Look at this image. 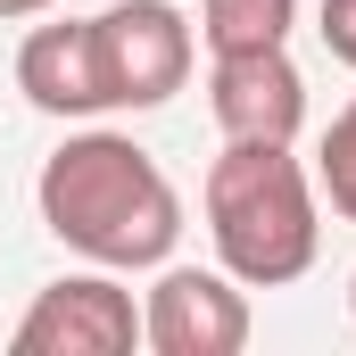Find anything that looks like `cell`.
<instances>
[{
	"label": "cell",
	"instance_id": "6da1fadb",
	"mask_svg": "<svg viewBox=\"0 0 356 356\" xmlns=\"http://www.w3.org/2000/svg\"><path fill=\"white\" fill-rule=\"evenodd\" d=\"M42 232L108 273L166 266L182 241V199L133 133H67L33 175Z\"/></svg>",
	"mask_w": 356,
	"mask_h": 356
},
{
	"label": "cell",
	"instance_id": "7a4b0ae2",
	"mask_svg": "<svg viewBox=\"0 0 356 356\" xmlns=\"http://www.w3.org/2000/svg\"><path fill=\"white\" fill-rule=\"evenodd\" d=\"M207 241L241 290H282L315 266L323 249V216H315V182L290 158V141H224V158L207 166Z\"/></svg>",
	"mask_w": 356,
	"mask_h": 356
},
{
	"label": "cell",
	"instance_id": "3957f363",
	"mask_svg": "<svg viewBox=\"0 0 356 356\" xmlns=\"http://www.w3.org/2000/svg\"><path fill=\"white\" fill-rule=\"evenodd\" d=\"M91 58H99L108 108H166L191 83L199 33L175 0H116V8L91 17Z\"/></svg>",
	"mask_w": 356,
	"mask_h": 356
},
{
	"label": "cell",
	"instance_id": "277c9868",
	"mask_svg": "<svg viewBox=\"0 0 356 356\" xmlns=\"http://www.w3.org/2000/svg\"><path fill=\"white\" fill-rule=\"evenodd\" d=\"M17 356H133L141 348V307L116 273H67L50 290H33V307L8 332Z\"/></svg>",
	"mask_w": 356,
	"mask_h": 356
},
{
	"label": "cell",
	"instance_id": "5b68a950",
	"mask_svg": "<svg viewBox=\"0 0 356 356\" xmlns=\"http://www.w3.org/2000/svg\"><path fill=\"white\" fill-rule=\"evenodd\" d=\"M141 348L158 356H241L249 348V298L232 273L166 266L141 298Z\"/></svg>",
	"mask_w": 356,
	"mask_h": 356
},
{
	"label": "cell",
	"instance_id": "8992f818",
	"mask_svg": "<svg viewBox=\"0 0 356 356\" xmlns=\"http://www.w3.org/2000/svg\"><path fill=\"white\" fill-rule=\"evenodd\" d=\"M207 108L224 124V141H298L307 124V75L290 67V50H224L207 67Z\"/></svg>",
	"mask_w": 356,
	"mask_h": 356
},
{
	"label": "cell",
	"instance_id": "52a82bcc",
	"mask_svg": "<svg viewBox=\"0 0 356 356\" xmlns=\"http://www.w3.org/2000/svg\"><path fill=\"white\" fill-rule=\"evenodd\" d=\"M17 91L42 116H99V58H91V25H33L17 50Z\"/></svg>",
	"mask_w": 356,
	"mask_h": 356
},
{
	"label": "cell",
	"instance_id": "ba28073f",
	"mask_svg": "<svg viewBox=\"0 0 356 356\" xmlns=\"http://www.w3.org/2000/svg\"><path fill=\"white\" fill-rule=\"evenodd\" d=\"M290 25H298V0H199L207 58H224V50H273V42H290Z\"/></svg>",
	"mask_w": 356,
	"mask_h": 356
},
{
	"label": "cell",
	"instance_id": "9c48e42d",
	"mask_svg": "<svg viewBox=\"0 0 356 356\" xmlns=\"http://www.w3.org/2000/svg\"><path fill=\"white\" fill-rule=\"evenodd\" d=\"M315 191L332 199L340 224H356V99L332 116V133H323V149H315Z\"/></svg>",
	"mask_w": 356,
	"mask_h": 356
},
{
	"label": "cell",
	"instance_id": "30bf717a",
	"mask_svg": "<svg viewBox=\"0 0 356 356\" xmlns=\"http://www.w3.org/2000/svg\"><path fill=\"white\" fill-rule=\"evenodd\" d=\"M315 33H323V50H332L340 67H356V0H323Z\"/></svg>",
	"mask_w": 356,
	"mask_h": 356
},
{
	"label": "cell",
	"instance_id": "8fae6325",
	"mask_svg": "<svg viewBox=\"0 0 356 356\" xmlns=\"http://www.w3.org/2000/svg\"><path fill=\"white\" fill-rule=\"evenodd\" d=\"M42 8H58V0H0V25L8 17H42Z\"/></svg>",
	"mask_w": 356,
	"mask_h": 356
},
{
	"label": "cell",
	"instance_id": "7c38bea8",
	"mask_svg": "<svg viewBox=\"0 0 356 356\" xmlns=\"http://www.w3.org/2000/svg\"><path fill=\"white\" fill-rule=\"evenodd\" d=\"M348 315H356V273H348Z\"/></svg>",
	"mask_w": 356,
	"mask_h": 356
}]
</instances>
